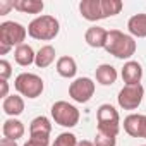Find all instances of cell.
Returning a JSON list of instances; mask_svg holds the SVG:
<instances>
[{"mask_svg":"<svg viewBox=\"0 0 146 146\" xmlns=\"http://www.w3.org/2000/svg\"><path fill=\"white\" fill-rule=\"evenodd\" d=\"M136 40L131 35H125L119 29H110L108 36H107V43H105V50L113 55L115 58H131L136 53Z\"/></svg>","mask_w":146,"mask_h":146,"instance_id":"6da1fadb","label":"cell"},{"mask_svg":"<svg viewBox=\"0 0 146 146\" xmlns=\"http://www.w3.org/2000/svg\"><path fill=\"white\" fill-rule=\"evenodd\" d=\"M58 31H60V23L57 21V17L48 16V14L38 16L28 24V35L33 40L50 41L58 35Z\"/></svg>","mask_w":146,"mask_h":146,"instance_id":"7a4b0ae2","label":"cell"},{"mask_svg":"<svg viewBox=\"0 0 146 146\" xmlns=\"http://www.w3.org/2000/svg\"><path fill=\"white\" fill-rule=\"evenodd\" d=\"M96 120H98V132L117 137V134L120 131V117H119V112L115 110V107H112L108 103L100 105L96 110Z\"/></svg>","mask_w":146,"mask_h":146,"instance_id":"3957f363","label":"cell"},{"mask_svg":"<svg viewBox=\"0 0 146 146\" xmlns=\"http://www.w3.org/2000/svg\"><path fill=\"white\" fill-rule=\"evenodd\" d=\"M14 86L21 96L31 98V100L41 96V93L45 90L43 79L38 74H33V72H21L14 81Z\"/></svg>","mask_w":146,"mask_h":146,"instance_id":"277c9868","label":"cell"},{"mask_svg":"<svg viewBox=\"0 0 146 146\" xmlns=\"http://www.w3.org/2000/svg\"><path fill=\"white\" fill-rule=\"evenodd\" d=\"M50 113H52V119L55 120V124H58L62 127H69V129L76 127L79 124V119H81L79 110L74 105H70L69 102H64V100L55 102L52 105Z\"/></svg>","mask_w":146,"mask_h":146,"instance_id":"5b68a950","label":"cell"},{"mask_svg":"<svg viewBox=\"0 0 146 146\" xmlns=\"http://www.w3.org/2000/svg\"><path fill=\"white\" fill-rule=\"evenodd\" d=\"M26 36H28V28H24L21 23L5 21L0 24V45L17 48L21 45H24Z\"/></svg>","mask_w":146,"mask_h":146,"instance_id":"8992f818","label":"cell"},{"mask_svg":"<svg viewBox=\"0 0 146 146\" xmlns=\"http://www.w3.org/2000/svg\"><path fill=\"white\" fill-rule=\"evenodd\" d=\"M144 96V88L143 84H124V88L119 91L117 102L119 107L124 110H136Z\"/></svg>","mask_w":146,"mask_h":146,"instance_id":"52a82bcc","label":"cell"},{"mask_svg":"<svg viewBox=\"0 0 146 146\" xmlns=\"http://www.w3.org/2000/svg\"><path fill=\"white\" fill-rule=\"evenodd\" d=\"M95 81L91 78H78L69 86V96L78 103H88L95 95Z\"/></svg>","mask_w":146,"mask_h":146,"instance_id":"ba28073f","label":"cell"},{"mask_svg":"<svg viewBox=\"0 0 146 146\" xmlns=\"http://www.w3.org/2000/svg\"><path fill=\"white\" fill-rule=\"evenodd\" d=\"M120 76L125 84H141L143 79V67L136 60H127L120 70Z\"/></svg>","mask_w":146,"mask_h":146,"instance_id":"9c48e42d","label":"cell"},{"mask_svg":"<svg viewBox=\"0 0 146 146\" xmlns=\"http://www.w3.org/2000/svg\"><path fill=\"white\" fill-rule=\"evenodd\" d=\"M79 12L86 21H91V23L105 19L102 11V0H83L79 4Z\"/></svg>","mask_w":146,"mask_h":146,"instance_id":"30bf717a","label":"cell"},{"mask_svg":"<svg viewBox=\"0 0 146 146\" xmlns=\"http://www.w3.org/2000/svg\"><path fill=\"white\" fill-rule=\"evenodd\" d=\"M107 36H108V31L102 26H91L84 33V40L91 48H105Z\"/></svg>","mask_w":146,"mask_h":146,"instance_id":"8fae6325","label":"cell"},{"mask_svg":"<svg viewBox=\"0 0 146 146\" xmlns=\"http://www.w3.org/2000/svg\"><path fill=\"white\" fill-rule=\"evenodd\" d=\"M144 117L141 113H131L124 119V131L131 136V137H143V131H144Z\"/></svg>","mask_w":146,"mask_h":146,"instance_id":"7c38bea8","label":"cell"},{"mask_svg":"<svg viewBox=\"0 0 146 146\" xmlns=\"http://www.w3.org/2000/svg\"><path fill=\"white\" fill-rule=\"evenodd\" d=\"M24 132H26L24 124H23L21 120H17L16 117L7 119V120L4 122V125H2V134H4V137H7V139L17 141V139H21V137L24 136Z\"/></svg>","mask_w":146,"mask_h":146,"instance_id":"4fadbf2b","label":"cell"},{"mask_svg":"<svg viewBox=\"0 0 146 146\" xmlns=\"http://www.w3.org/2000/svg\"><path fill=\"white\" fill-rule=\"evenodd\" d=\"M119 74H117V69L110 64H102L96 67V81L102 86H112L117 81Z\"/></svg>","mask_w":146,"mask_h":146,"instance_id":"5bb4252c","label":"cell"},{"mask_svg":"<svg viewBox=\"0 0 146 146\" xmlns=\"http://www.w3.org/2000/svg\"><path fill=\"white\" fill-rule=\"evenodd\" d=\"M55 67H57L58 76H62V78H65V79L74 78V76H76V72H78V64H76V60L72 58V57H69V55L58 57Z\"/></svg>","mask_w":146,"mask_h":146,"instance_id":"9a60e30c","label":"cell"},{"mask_svg":"<svg viewBox=\"0 0 146 146\" xmlns=\"http://www.w3.org/2000/svg\"><path fill=\"white\" fill-rule=\"evenodd\" d=\"M2 108L9 117H17L24 112V100L19 95H9L2 102Z\"/></svg>","mask_w":146,"mask_h":146,"instance_id":"2e32d148","label":"cell"},{"mask_svg":"<svg viewBox=\"0 0 146 146\" xmlns=\"http://www.w3.org/2000/svg\"><path fill=\"white\" fill-rule=\"evenodd\" d=\"M127 29L132 38H146V14H134L127 21Z\"/></svg>","mask_w":146,"mask_h":146,"instance_id":"e0dca14e","label":"cell"},{"mask_svg":"<svg viewBox=\"0 0 146 146\" xmlns=\"http://www.w3.org/2000/svg\"><path fill=\"white\" fill-rule=\"evenodd\" d=\"M52 132V122L45 115H38L29 124V136H50Z\"/></svg>","mask_w":146,"mask_h":146,"instance_id":"ac0fdd59","label":"cell"},{"mask_svg":"<svg viewBox=\"0 0 146 146\" xmlns=\"http://www.w3.org/2000/svg\"><path fill=\"white\" fill-rule=\"evenodd\" d=\"M35 58H36V53H35V50L31 48V45H28V43L17 46L16 52H14V60H16L21 67H29L31 64H35Z\"/></svg>","mask_w":146,"mask_h":146,"instance_id":"d6986e66","label":"cell"},{"mask_svg":"<svg viewBox=\"0 0 146 146\" xmlns=\"http://www.w3.org/2000/svg\"><path fill=\"white\" fill-rule=\"evenodd\" d=\"M55 62V48L52 45H43L38 52H36V58H35V65L38 69H45L48 65H52Z\"/></svg>","mask_w":146,"mask_h":146,"instance_id":"ffe728a7","label":"cell"},{"mask_svg":"<svg viewBox=\"0 0 146 146\" xmlns=\"http://www.w3.org/2000/svg\"><path fill=\"white\" fill-rule=\"evenodd\" d=\"M14 9L23 14H41L45 4L41 0H14Z\"/></svg>","mask_w":146,"mask_h":146,"instance_id":"44dd1931","label":"cell"},{"mask_svg":"<svg viewBox=\"0 0 146 146\" xmlns=\"http://www.w3.org/2000/svg\"><path fill=\"white\" fill-rule=\"evenodd\" d=\"M124 4L120 0H102V11H103V17H112V16H117L120 14Z\"/></svg>","mask_w":146,"mask_h":146,"instance_id":"7402d4cb","label":"cell"},{"mask_svg":"<svg viewBox=\"0 0 146 146\" xmlns=\"http://www.w3.org/2000/svg\"><path fill=\"white\" fill-rule=\"evenodd\" d=\"M78 137L76 134H72V132H62L55 137L53 144L52 146H78Z\"/></svg>","mask_w":146,"mask_h":146,"instance_id":"603a6c76","label":"cell"},{"mask_svg":"<svg viewBox=\"0 0 146 146\" xmlns=\"http://www.w3.org/2000/svg\"><path fill=\"white\" fill-rule=\"evenodd\" d=\"M93 143H95V146H115L117 144V137L96 131V136H95V141Z\"/></svg>","mask_w":146,"mask_h":146,"instance_id":"cb8c5ba5","label":"cell"},{"mask_svg":"<svg viewBox=\"0 0 146 146\" xmlns=\"http://www.w3.org/2000/svg\"><path fill=\"white\" fill-rule=\"evenodd\" d=\"M50 136H29V139L24 143V146H48Z\"/></svg>","mask_w":146,"mask_h":146,"instance_id":"d4e9b609","label":"cell"},{"mask_svg":"<svg viewBox=\"0 0 146 146\" xmlns=\"http://www.w3.org/2000/svg\"><path fill=\"white\" fill-rule=\"evenodd\" d=\"M11 76H12V65H11V62L2 58V60H0V79L7 81Z\"/></svg>","mask_w":146,"mask_h":146,"instance_id":"484cf974","label":"cell"},{"mask_svg":"<svg viewBox=\"0 0 146 146\" xmlns=\"http://www.w3.org/2000/svg\"><path fill=\"white\" fill-rule=\"evenodd\" d=\"M11 9H14V2H11V0H0V16H5Z\"/></svg>","mask_w":146,"mask_h":146,"instance_id":"4316f807","label":"cell"},{"mask_svg":"<svg viewBox=\"0 0 146 146\" xmlns=\"http://www.w3.org/2000/svg\"><path fill=\"white\" fill-rule=\"evenodd\" d=\"M0 96H2L4 100L9 96V83L4 81V79H0Z\"/></svg>","mask_w":146,"mask_h":146,"instance_id":"83f0119b","label":"cell"},{"mask_svg":"<svg viewBox=\"0 0 146 146\" xmlns=\"http://www.w3.org/2000/svg\"><path fill=\"white\" fill-rule=\"evenodd\" d=\"M0 146H19V144H17V141H14V139L2 137V141H0Z\"/></svg>","mask_w":146,"mask_h":146,"instance_id":"f1b7e54d","label":"cell"},{"mask_svg":"<svg viewBox=\"0 0 146 146\" xmlns=\"http://www.w3.org/2000/svg\"><path fill=\"white\" fill-rule=\"evenodd\" d=\"M9 50H11V46H7V45H0V55H5Z\"/></svg>","mask_w":146,"mask_h":146,"instance_id":"f546056e","label":"cell"},{"mask_svg":"<svg viewBox=\"0 0 146 146\" xmlns=\"http://www.w3.org/2000/svg\"><path fill=\"white\" fill-rule=\"evenodd\" d=\"M78 146H95V143H91V141H86V139H83V141H79V143H78Z\"/></svg>","mask_w":146,"mask_h":146,"instance_id":"4dcf8cb0","label":"cell"},{"mask_svg":"<svg viewBox=\"0 0 146 146\" xmlns=\"http://www.w3.org/2000/svg\"><path fill=\"white\" fill-rule=\"evenodd\" d=\"M143 139H146V117H144V131H143Z\"/></svg>","mask_w":146,"mask_h":146,"instance_id":"1f68e13d","label":"cell"},{"mask_svg":"<svg viewBox=\"0 0 146 146\" xmlns=\"http://www.w3.org/2000/svg\"><path fill=\"white\" fill-rule=\"evenodd\" d=\"M143 146H146V144H143Z\"/></svg>","mask_w":146,"mask_h":146,"instance_id":"d6a6232c","label":"cell"}]
</instances>
